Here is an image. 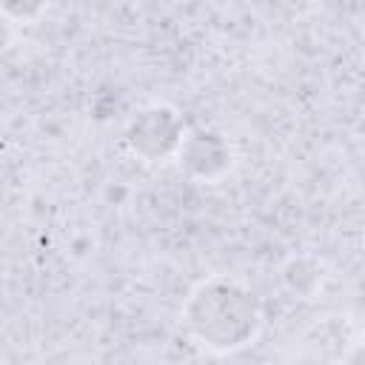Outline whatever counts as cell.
<instances>
[{"instance_id": "cell-2", "label": "cell", "mask_w": 365, "mask_h": 365, "mask_svg": "<svg viewBox=\"0 0 365 365\" xmlns=\"http://www.w3.org/2000/svg\"><path fill=\"white\" fill-rule=\"evenodd\" d=\"M128 143H131L134 154L154 163V160H163V151L168 157L171 151H177L182 145V125L171 108L151 106V108L140 111L137 120L131 123Z\"/></svg>"}, {"instance_id": "cell-1", "label": "cell", "mask_w": 365, "mask_h": 365, "mask_svg": "<svg viewBox=\"0 0 365 365\" xmlns=\"http://www.w3.org/2000/svg\"><path fill=\"white\" fill-rule=\"evenodd\" d=\"M257 297L225 277L202 282L185 302V325L194 339L211 351H237L248 345L259 331Z\"/></svg>"}]
</instances>
